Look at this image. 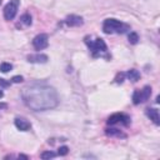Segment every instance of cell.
Wrapping results in <instances>:
<instances>
[{
    "instance_id": "4",
    "label": "cell",
    "mask_w": 160,
    "mask_h": 160,
    "mask_svg": "<svg viewBox=\"0 0 160 160\" xmlns=\"http://www.w3.org/2000/svg\"><path fill=\"white\" fill-rule=\"evenodd\" d=\"M19 4H20V0H10L5 8H4V19L5 20H12L18 12V9H19Z\"/></svg>"
},
{
    "instance_id": "9",
    "label": "cell",
    "mask_w": 160,
    "mask_h": 160,
    "mask_svg": "<svg viewBox=\"0 0 160 160\" xmlns=\"http://www.w3.org/2000/svg\"><path fill=\"white\" fill-rule=\"evenodd\" d=\"M15 126L20 131H28L31 128V124L25 119V118H16L15 119Z\"/></svg>"
},
{
    "instance_id": "25",
    "label": "cell",
    "mask_w": 160,
    "mask_h": 160,
    "mask_svg": "<svg viewBox=\"0 0 160 160\" xmlns=\"http://www.w3.org/2000/svg\"><path fill=\"white\" fill-rule=\"evenodd\" d=\"M0 2H1V0H0Z\"/></svg>"
},
{
    "instance_id": "7",
    "label": "cell",
    "mask_w": 160,
    "mask_h": 160,
    "mask_svg": "<svg viewBox=\"0 0 160 160\" xmlns=\"http://www.w3.org/2000/svg\"><path fill=\"white\" fill-rule=\"evenodd\" d=\"M48 60H49V58L45 54H31L28 56V61L34 62V64H45Z\"/></svg>"
},
{
    "instance_id": "3",
    "label": "cell",
    "mask_w": 160,
    "mask_h": 160,
    "mask_svg": "<svg viewBox=\"0 0 160 160\" xmlns=\"http://www.w3.org/2000/svg\"><path fill=\"white\" fill-rule=\"evenodd\" d=\"M85 42L88 44V46H89V49H90V51H91V54H92L94 58H96V56H102V55L106 54V51H108V46H106L105 41H104L102 39H100V38H98L95 41H89V40L85 38Z\"/></svg>"
},
{
    "instance_id": "19",
    "label": "cell",
    "mask_w": 160,
    "mask_h": 160,
    "mask_svg": "<svg viewBox=\"0 0 160 160\" xmlns=\"http://www.w3.org/2000/svg\"><path fill=\"white\" fill-rule=\"evenodd\" d=\"M68 152H69V148L68 146H60L58 149V155H60V156H65Z\"/></svg>"
},
{
    "instance_id": "18",
    "label": "cell",
    "mask_w": 160,
    "mask_h": 160,
    "mask_svg": "<svg viewBox=\"0 0 160 160\" xmlns=\"http://www.w3.org/2000/svg\"><path fill=\"white\" fill-rule=\"evenodd\" d=\"M132 102H134L135 105H138V104H140V102H141V101H140L139 90H135V91H134V94H132Z\"/></svg>"
},
{
    "instance_id": "13",
    "label": "cell",
    "mask_w": 160,
    "mask_h": 160,
    "mask_svg": "<svg viewBox=\"0 0 160 160\" xmlns=\"http://www.w3.org/2000/svg\"><path fill=\"white\" fill-rule=\"evenodd\" d=\"M125 76H126L130 81L136 82V81L140 79V72H139L138 70H135V69H131V70H128V72H125Z\"/></svg>"
},
{
    "instance_id": "11",
    "label": "cell",
    "mask_w": 160,
    "mask_h": 160,
    "mask_svg": "<svg viewBox=\"0 0 160 160\" xmlns=\"http://www.w3.org/2000/svg\"><path fill=\"white\" fill-rule=\"evenodd\" d=\"M31 25V15L30 14H22L21 18H20V22L16 25L18 28H26V26H30Z\"/></svg>"
},
{
    "instance_id": "21",
    "label": "cell",
    "mask_w": 160,
    "mask_h": 160,
    "mask_svg": "<svg viewBox=\"0 0 160 160\" xmlns=\"http://www.w3.org/2000/svg\"><path fill=\"white\" fill-rule=\"evenodd\" d=\"M8 86H10V81H6L5 79L0 78V88H8Z\"/></svg>"
},
{
    "instance_id": "17",
    "label": "cell",
    "mask_w": 160,
    "mask_h": 160,
    "mask_svg": "<svg viewBox=\"0 0 160 160\" xmlns=\"http://www.w3.org/2000/svg\"><path fill=\"white\" fill-rule=\"evenodd\" d=\"M139 41V35L136 32H130L129 34V42L130 44H136Z\"/></svg>"
},
{
    "instance_id": "6",
    "label": "cell",
    "mask_w": 160,
    "mask_h": 160,
    "mask_svg": "<svg viewBox=\"0 0 160 160\" xmlns=\"http://www.w3.org/2000/svg\"><path fill=\"white\" fill-rule=\"evenodd\" d=\"M49 45V36L46 34H39L32 39V46L35 50H42Z\"/></svg>"
},
{
    "instance_id": "1",
    "label": "cell",
    "mask_w": 160,
    "mask_h": 160,
    "mask_svg": "<svg viewBox=\"0 0 160 160\" xmlns=\"http://www.w3.org/2000/svg\"><path fill=\"white\" fill-rule=\"evenodd\" d=\"M24 104L34 111H46L58 106L59 96L56 90L46 82L35 81L21 90Z\"/></svg>"
},
{
    "instance_id": "22",
    "label": "cell",
    "mask_w": 160,
    "mask_h": 160,
    "mask_svg": "<svg viewBox=\"0 0 160 160\" xmlns=\"http://www.w3.org/2000/svg\"><path fill=\"white\" fill-rule=\"evenodd\" d=\"M125 78V72H120V74H118V76H116V82H122V79Z\"/></svg>"
},
{
    "instance_id": "23",
    "label": "cell",
    "mask_w": 160,
    "mask_h": 160,
    "mask_svg": "<svg viewBox=\"0 0 160 160\" xmlns=\"http://www.w3.org/2000/svg\"><path fill=\"white\" fill-rule=\"evenodd\" d=\"M19 158H21V159H28V156H26V155H22V154H20Z\"/></svg>"
},
{
    "instance_id": "10",
    "label": "cell",
    "mask_w": 160,
    "mask_h": 160,
    "mask_svg": "<svg viewBox=\"0 0 160 160\" xmlns=\"http://www.w3.org/2000/svg\"><path fill=\"white\" fill-rule=\"evenodd\" d=\"M146 115H148V118H149L155 125H159V124H160L159 111H158L156 109H154V108H149V109H146Z\"/></svg>"
},
{
    "instance_id": "14",
    "label": "cell",
    "mask_w": 160,
    "mask_h": 160,
    "mask_svg": "<svg viewBox=\"0 0 160 160\" xmlns=\"http://www.w3.org/2000/svg\"><path fill=\"white\" fill-rule=\"evenodd\" d=\"M105 132H106L109 136H118V138H125V136H126V135L122 134L119 129H109V128H108V129L105 130Z\"/></svg>"
},
{
    "instance_id": "16",
    "label": "cell",
    "mask_w": 160,
    "mask_h": 160,
    "mask_svg": "<svg viewBox=\"0 0 160 160\" xmlns=\"http://www.w3.org/2000/svg\"><path fill=\"white\" fill-rule=\"evenodd\" d=\"M41 159H44V160H46V159H52V158H55L56 156V154L54 152V151H50V150H48V151H44V152H41Z\"/></svg>"
},
{
    "instance_id": "24",
    "label": "cell",
    "mask_w": 160,
    "mask_h": 160,
    "mask_svg": "<svg viewBox=\"0 0 160 160\" xmlns=\"http://www.w3.org/2000/svg\"><path fill=\"white\" fill-rule=\"evenodd\" d=\"M2 95H4V94H2V91L0 90V98H2Z\"/></svg>"
},
{
    "instance_id": "2",
    "label": "cell",
    "mask_w": 160,
    "mask_h": 160,
    "mask_svg": "<svg viewBox=\"0 0 160 160\" xmlns=\"http://www.w3.org/2000/svg\"><path fill=\"white\" fill-rule=\"evenodd\" d=\"M128 30H130V26L128 24L121 22L116 19H106L102 24V31L105 34H124Z\"/></svg>"
},
{
    "instance_id": "20",
    "label": "cell",
    "mask_w": 160,
    "mask_h": 160,
    "mask_svg": "<svg viewBox=\"0 0 160 160\" xmlns=\"http://www.w3.org/2000/svg\"><path fill=\"white\" fill-rule=\"evenodd\" d=\"M24 80V78L21 76V75H16V76H14L12 79H11V82H15V84H18V82H21Z\"/></svg>"
},
{
    "instance_id": "15",
    "label": "cell",
    "mask_w": 160,
    "mask_h": 160,
    "mask_svg": "<svg viewBox=\"0 0 160 160\" xmlns=\"http://www.w3.org/2000/svg\"><path fill=\"white\" fill-rule=\"evenodd\" d=\"M12 69V65L10 62H2L0 64V71L1 72H9Z\"/></svg>"
},
{
    "instance_id": "8",
    "label": "cell",
    "mask_w": 160,
    "mask_h": 160,
    "mask_svg": "<svg viewBox=\"0 0 160 160\" xmlns=\"http://www.w3.org/2000/svg\"><path fill=\"white\" fill-rule=\"evenodd\" d=\"M65 24L68 26H80L84 24V20L81 16H78V15H69L66 19H65Z\"/></svg>"
},
{
    "instance_id": "12",
    "label": "cell",
    "mask_w": 160,
    "mask_h": 160,
    "mask_svg": "<svg viewBox=\"0 0 160 160\" xmlns=\"http://www.w3.org/2000/svg\"><path fill=\"white\" fill-rule=\"evenodd\" d=\"M139 95H140V101L141 102L146 101L151 95V88L150 86H144L141 90H139Z\"/></svg>"
},
{
    "instance_id": "5",
    "label": "cell",
    "mask_w": 160,
    "mask_h": 160,
    "mask_svg": "<svg viewBox=\"0 0 160 160\" xmlns=\"http://www.w3.org/2000/svg\"><path fill=\"white\" fill-rule=\"evenodd\" d=\"M108 125H115V124H122L128 126L130 124V116L124 112H115L108 118Z\"/></svg>"
}]
</instances>
